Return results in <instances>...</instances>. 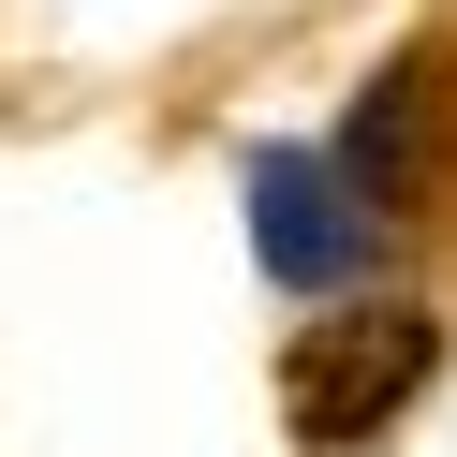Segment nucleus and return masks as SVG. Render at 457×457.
<instances>
[{"mask_svg": "<svg viewBox=\"0 0 457 457\" xmlns=\"http://www.w3.org/2000/svg\"><path fill=\"white\" fill-rule=\"evenodd\" d=\"M428 369H443L428 310H339V325H310L280 354V413H295V443H369L384 413L428 398Z\"/></svg>", "mask_w": 457, "mask_h": 457, "instance_id": "f257e3e1", "label": "nucleus"}, {"mask_svg": "<svg viewBox=\"0 0 457 457\" xmlns=\"http://www.w3.org/2000/svg\"><path fill=\"white\" fill-rule=\"evenodd\" d=\"M251 251H266L280 280H339V251H354L339 162H310V148H266V162H251Z\"/></svg>", "mask_w": 457, "mask_h": 457, "instance_id": "f03ea898", "label": "nucleus"}]
</instances>
